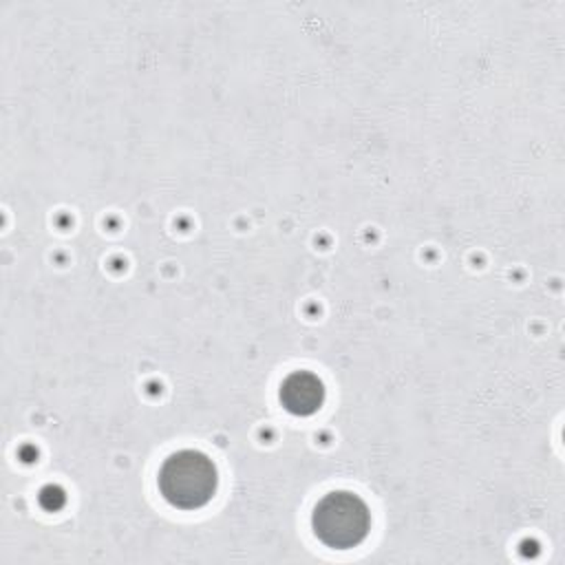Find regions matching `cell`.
I'll use <instances>...</instances> for the list:
<instances>
[{
	"label": "cell",
	"instance_id": "obj_1",
	"mask_svg": "<svg viewBox=\"0 0 565 565\" xmlns=\"http://www.w3.org/2000/svg\"><path fill=\"white\" fill-rule=\"evenodd\" d=\"M157 486L170 505L179 510H196L214 497L218 472L205 452L179 450L161 463Z\"/></svg>",
	"mask_w": 565,
	"mask_h": 565
},
{
	"label": "cell",
	"instance_id": "obj_2",
	"mask_svg": "<svg viewBox=\"0 0 565 565\" xmlns=\"http://www.w3.org/2000/svg\"><path fill=\"white\" fill-rule=\"evenodd\" d=\"M311 530L327 547L351 550L366 539L371 530V512L358 494L335 490L316 503L311 512Z\"/></svg>",
	"mask_w": 565,
	"mask_h": 565
},
{
	"label": "cell",
	"instance_id": "obj_3",
	"mask_svg": "<svg viewBox=\"0 0 565 565\" xmlns=\"http://www.w3.org/2000/svg\"><path fill=\"white\" fill-rule=\"evenodd\" d=\"M280 404L291 415H311L316 413L324 402V386L318 380V375L309 371H294L289 373L278 391Z\"/></svg>",
	"mask_w": 565,
	"mask_h": 565
}]
</instances>
